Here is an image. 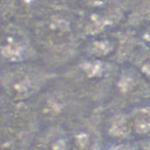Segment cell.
Listing matches in <instances>:
<instances>
[{
  "mask_svg": "<svg viewBox=\"0 0 150 150\" xmlns=\"http://www.w3.org/2000/svg\"><path fill=\"white\" fill-rule=\"evenodd\" d=\"M30 102L41 126L65 125L93 107L69 85L45 86Z\"/></svg>",
  "mask_w": 150,
  "mask_h": 150,
  "instance_id": "cell-1",
  "label": "cell"
}]
</instances>
